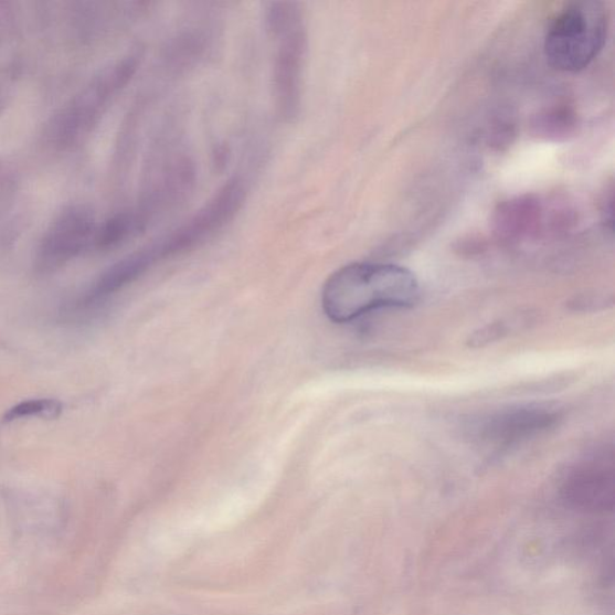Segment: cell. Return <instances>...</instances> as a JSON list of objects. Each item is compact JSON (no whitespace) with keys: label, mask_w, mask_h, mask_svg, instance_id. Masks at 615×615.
<instances>
[{"label":"cell","mask_w":615,"mask_h":615,"mask_svg":"<svg viewBox=\"0 0 615 615\" xmlns=\"http://www.w3.org/2000/svg\"><path fill=\"white\" fill-rule=\"evenodd\" d=\"M421 288L414 273L381 263H354L339 268L324 285L322 309L328 319L347 324L381 308L417 304Z\"/></svg>","instance_id":"obj_1"},{"label":"cell","mask_w":615,"mask_h":615,"mask_svg":"<svg viewBox=\"0 0 615 615\" xmlns=\"http://www.w3.org/2000/svg\"><path fill=\"white\" fill-rule=\"evenodd\" d=\"M142 51L132 50L95 74L88 84L54 113L44 129L45 144L57 152L84 145L109 106L138 72Z\"/></svg>","instance_id":"obj_2"},{"label":"cell","mask_w":615,"mask_h":615,"mask_svg":"<svg viewBox=\"0 0 615 615\" xmlns=\"http://www.w3.org/2000/svg\"><path fill=\"white\" fill-rule=\"evenodd\" d=\"M266 26L273 43V88L279 116L295 119L303 106L309 33L304 6L296 2L267 4Z\"/></svg>","instance_id":"obj_3"},{"label":"cell","mask_w":615,"mask_h":615,"mask_svg":"<svg viewBox=\"0 0 615 615\" xmlns=\"http://www.w3.org/2000/svg\"><path fill=\"white\" fill-rule=\"evenodd\" d=\"M608 10L595 0H580L560 10L544 36V56L554 70L579 73L590 66L607 41Z\"/></svg>","instance_id":"obj_4"},{"label":"cell","mask_w":615,"mask_h":615,"mask_svg":"<svg viewBox=\"0 0 615 615\" xmlns=\"http://www.w3.org/2000/svg\"><path fill=\"white\" fill-rule=\"evenodd\" d=\"M247 187L240 177L227 181L214 197L167 236L148 244L156 263L159 259L193 250L227 225L243 206Z\"/></svg>","instance_id":"obj_5"},{"label":"cell","mask_w":615,"mask_h":615,"mask_svg":"<svg viewBox=\"0 0 615 615\" xmlns=\"http://www.w3.org/2000/svg\"><path fill=\"white\" fill-rule=\"evenodd\" d=\"M97 224V218L86 204L73 203L61 210L38 243L34 255L36 272L51 275L89 252Z\"/></svg>","instance_id":"obj_6"},{"label":"cell","mask_w":615,"mask_h":615,"mask_svg":"<svg viewBox=\"0 0 615 615\" xmlns=\"http://www.w3.org/2000/svg\"><path fill=\"white\" fill-rule=\"evenodd\" d=\"M562 418V410L547 403L518 404L502 407L476 420L471 435L478 443L510 447L550 431Z\"/></svg>","instance_id":"obj_7"},{"label":"cell","mask_w":615,"mask_h":615,"mask_svg":"<svg viewBox=\"0 0 615 615\" xmlns=\"http://www.w3.org/2000/svg\"><path fill=\"white\" fill-rule=\"evenodd\" d=\"M613 462V455L606 457V454L584 459L566 477V497L585 507H606L614 495Z\"/></svg>","instance_id":"obj_8"},{"label":"cell","mask_w":615,"mask_h":615,"mask_svg":"<svg viewBox=\"0 0 615 615\" xmlns=\"http://www.w3.org/2000/svg\"><path fill=\"white\" fill-rule=\"evenodd\" d=\"M149 221V216L139 208L108 216L95 227L91 251L105 253L119 248L120 245L142 234Z\"/></svg>","instance_id":"obj_9"},{"label":"cell","mask_w":615,"mask_h":615,"mask_svg":"<svg viewBox=\"0 0 615 615\" xmlns=\"http://www.w3.org/2000/svg\"><path fill=\"white\" fill-rule=\"evenodd\" d=\"M209 35L199 26L185 29L177 35L170 47L168 49L167 60L173 65H187L201 57L204 49H206Z\"/></svg>","instance_id":"obj_10"},{"label":"cell","mask_w":615,"mask_h":615,"mask_svg":"<svg viewBox=\"0 0 615 615\" xmlns=\"http://www.w3.org/2000/svg\"><path fill=\"white\" fill-rule=\"evenodd\" d=\"M63 413V404L57 400L40 399L23 401L7 410L3 423L26 418L56 420Z\"/></svg>","instance_id":"obj_11"},{"label":"cell","mask_w":615,"mask_h":615,"mask_svg":"<svg viewBox=\"0 0 615 615\" xmlns=\"http://www.w3.org/2000/svg\"><path fill=\"white\" fill-rule=\"evenodd\" d=\"M19 73L17 66L6 65L0 67V116L9 106L13 91H15Z\"/></svg>","instance_id":"obj_12"},{"label":"cell","mask_w":615,"mask_h":615,"mask_svg":"<svg viewBox=\"0 0 615 615\" xmlns=\"http://www.w3.org/2000/svg\"><path fill=\"white\" fill-rule=\"evenodd\" d=\"M18 191V172L8 162L0 161V201L17 197Z\"/></svg>","instance_id":"obj_13"},{"label":"cell","mask_w":615,"mask_h":615,"mask_svg":"<svg viewBox=\"0 0 615 615\" xmlns=\"http://www.w3.org/2000/svg\"><path fill=\"white\" fill-rule=\"evenodd\" d=\"M11 12L7 4L0 3V41L8 34L11 26Z\"/></svg>","instance_id":"obj_14"}]
</instances>
